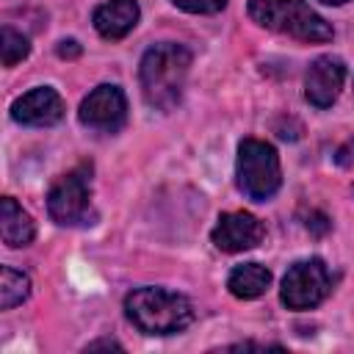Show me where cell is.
I'll return each instance as SVG.
<instances>
[{"label": "cell", "mask_w": 354, "mask_h": 354, "mask_svg": "<svg viewBox=\"0 0 354 354\" xmlns=\"http://www.w3.org/2000/svg\"><path fill=\"white\" fill-rule=\"evenodd\" d=\"M191 61H194L191 50L177 44V41L152 44L141 55V66H138V80H141L144 100L158 111L177 108L180 100H183V88H185Z\"/></svg>", "instance_id": "6da1fadb"}, {"label": "cell", "mask_w": 354, "mask_h": 354, "mask_svg": "<svg viewBox=\"0 0 354 354\" xmlns=\"http://www.w3.org/2000/svg\"><path fill=\"white\" fill-rule=\"evenodd\" d=\"M127 321L144 335H174L191 326L194 307L191 301L166 288H136L124 299Z\"/></svg>", "instance_id": "7a4b0ae2"}, {"label": "cell", "mask_w": 354, "mask_h": 354, "mask_svg": "<svg viewBox=\"0 0 354 354\" xmlns=\"http://www.w3.org/2000/svg\"><path fill=\"white\" fill-rule=\"evenodd\" d=\"M249 17L274 33L321 44L332 39V25L304 0H249Z\"/></svg>", "instance_id": "3957f363"}, {"label": "cell", "mask_w": 354, "mask_h": 354, "mask_svg": "<svg viewBox=\"0 0 354 354\" xmlns=\"http://www.w3.org/2000/svg\"><path fill=\"white\" fill-rule=\"evenodd\" d=\"M235 177H238V188L249 199H254V202L271 199L282 185V169H279L277 149L268 141L243 138L238 144Z\"/></svg>", "instance_id": "277c9868"}, {"label": "cell", "mask_w": 354, "mask_h": 354, "mask_svg": "<svg viewBox=\"0 0 354 354\" xmlns=\"http://www.w3.org/2000/svg\"><path fill=\"white\" fill-rule=\"evenodd\" d=\"M91 199V163H80L61 174L47 191V213L55 224H83Z\"/></svg>", "instance_id": "5b68a950"}, {"label": "cell", "mask_w": 354, "mask_h": 354, "mask_svg": "<svg viewBox=\"0 0 354 354\" xmlns=\"http://www.w3.org/2000/svg\"><path fill=\"white\" fill-rule=\"evenodd\" d=\"M329 290L332 277L326 263L321 257H307L288 268V274L282 277L279 299L288 310H313L329 296Z\"/></svg>", "instance_id": "8992f818"}, {"label": "cell", "mask_w": 354, "mask_h": 354, "mask_svg": "<svg viewBox=\"0 0 354 354\" xmlns=\"http://www.w3.org/2000/svg\"><path fill=\"white\" fill-rule=\"evenodd\" d=\"M77 119L83 127L94 133H119L127 122V97L119 86L102 83L94 91H88L80 102Z\"/></svg>", "instance_id": "52a82bcc"}, {"label": "cell", "mask_w": 354, "mask_h": 354, "mask_svg": "<svg viewBox=\"0 0 354 354\" xmlns=\"http://www.w3.org/2000/svg\"><path fill=\"white\" fill-rule=\"evenodd\" d=\"M263 238H266L263 221L257 216H252V213H243V210L221 213L216 227H213V232H210V241L216 243V249H221L227 254H238V252L254 249Z\"/></svg>", "instance_id": "ba28073f"}, {"label": "cell", "mask_w": 354, "mask_h": 354, "mask_svg": "<svg viewBox=\"0 0 354 354\" xmlns=\"http://www.w3.org/2000/svg\"><path fill=\"white\" fill-rule=\"evenodd\" d=\"M64 100L50 86H36L28 94L17 97L11 105V119L25 127H50L64 119Z\"/></svg>", "instance_id": "9c48e42d"}, {"label": "cell", "mask_w": 354, "mask_h": 354, "mask_svg": "<svg viewBox=\"0 0 354 354\" xmlns=\"http://www.w3.org/2000/svg\"><path fill=\"white\" fill-rule=\"evenodd\" d=\"M346 80V64L335 55H318L304 75V97L315 108H329Z\"/></svg>", "instance_id": "30bf717a"}, {"label": "cell", "mask_w": 354, "mask_h": 354, "mask_svg": "<svg viewBox=\"0 0 354 354\" xmlns=\"http://www.w3.org/2000/svg\"><path fill=\"white\" fill-rule=\"evenodd\" d=\"M138 17H141V8L136 0H108V3L94 8L91 19H94V28L102 39L119 41L138 25Z\"/></svg>", "instance_id": "8fae6325"}, {"label": "cell", "mask_w": 354, "mask_h": 354, "mask_svg": "<svg viewBox=\"0 0 354 354\" xmlns=\"http://www.w3.org/2000/svg\"><path fill=\"white\" fill-rule=\"evenodd\" d=\"M0 235H3V243L11 249L28 246L36 238V224L30 213L22 210V205H17V199L11 196H3L0 202Z\"/></svg>", "instance_id": "7c38bea8"}, {"label": "cell", "mask_w": 354, "mask_h": 354, "mask_svg": "<svg viewBox=\"0 0 354 354\" xmlns=\"http://www.w3.org/2000/svg\"><path fill=\"white\" fill-rule=\"evenodd\" d=\"M268 285H271V271L260 263H241L227 277V288L235 299H257L268 290Z\"/></svg>", "instance_id": "4fadbf2b"}, {"label": "cell", "mask_w": 354, "mask_h": 354, "mask_svg": "<svg viewBox=\"0 0 354 354\" xmlns=\"http://www.w3.org/2000/svg\"><path fill=\"white\" fill-rule=\"evenodd\" d=\"M30 296V277L11 266L0 268V310H11Z\"/></svg>", "instance_id": "5bb4252c"}, {"label": "cell", "mask_w": 354, "mask_h": 354, "mask_svg": "<svg viewBox=\"0 0 354 354\" xmlns=\"http://www.w3.org/2000/svg\"><path fill=\"white\" fill-rule=\"evenodd\" d=\"M0 53H3V64L6 66H14L22 58H28L30 41L19 30H14L11 25H3V30H0Z\"/></svg>", "instance_id": "9a60e30c"}, {"label": "cell", "mask_w": 354, "mask_h": 354, "mask_svg": "<svg viewBox=\"0 0 354 354\" xmlns=\"http://www.w3.org/2000/svg\"><path fill=\"white\" fill-rule=\"evenodd\" d=\"M171 3L188 14H218L227 6V0H171Z\"/></svg>", "instance_id": "2e32d148"}, {"label": "cell", "mask_w": 354, "mask_h": 354, "mask_svg": "<svg viewBox=\"0 0 354 354\" xmlns=\"http://www.w3.org/2000/svg\"><path fill=\"white\" fill-rule=\"evenodd\" d=\"M335 160H337L340 166H354V138L346 141V144L335 152Z\"/></svg>", "instance_id": "e0dca14e"}, {"label": "cell", "mask_w": 354, "mask_h": 354, "mask_svg": "<svg viewBox=\"0 0 354 354\" xmlns=\"http://www.w3.org/2000/svg\"><path fill=\"white\" fill-rule=\"evenodd\" d=\"M58 55L61 58H77L80 55V44L75 39H64V41H58Z\"/></svg>", "instance_id": "ac0fdd59"}, {"label": "cell", "mask_w": 354, "mask_h": 354, "mask_svg": "<svg viewBox=\"0 0 354 354\" xmlns=\"http://www.w3.org/2000/svg\"><path fill=\"white\" fill-rule=\"evenodd\" d=\"M97 348H122V343H116L111 337H102V340H94V343L86 346V351H97Z\"/></svg>", "instance_id": "d6986e66"}, {"label": "cell", "mask_w": 354, "mask_h": 354, "mask_svg": "<svg viewBox=\"0 0 354 354\" xmlns=\"http://www.w3.org/2000/svg\"><path fill=\"white\" fill-rule=\"evenodd\" d=\"M321 3H326V6H343V3H348V0H321Z\"/></svg>", "instance_id": "ffe728a7"}]
</instances>
